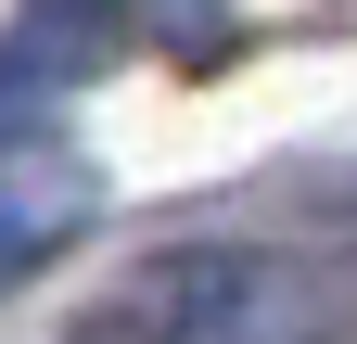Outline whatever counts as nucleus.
Returning <instances> with one entry per match:
<instances>
[{
    "label": "nucleus",
    "mask_w": 357,
    "mask_h": 344,
    "mask_svg": "<svg viewBox=\"0 0 357 344\" xmlns=\"http://www.w3.org/2000/svg\"><path fill=\"white\" fill-rule=\"evenodd\" d=\"M77 344H357V281L281 242H166L77 319Z\"/></svg>",
    "instance_id": "f257e3e1"
},
{
    "label": "nucleus",
    "mask_w": 357,
    "mask_h": 344,
    "mask_svg": "<svg viewBox=\"0 0 357 344\" xmlns=\"http://www.w3.org/2000/svg\"><path fill=\"white\" fill-rule=\"evenodd\" d=\"M77 230H89V166H64L52 141H13L0 153V281H26Z\"/></svg>",
    "instance_id": "f03ea898"
}]
</instances>
